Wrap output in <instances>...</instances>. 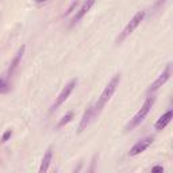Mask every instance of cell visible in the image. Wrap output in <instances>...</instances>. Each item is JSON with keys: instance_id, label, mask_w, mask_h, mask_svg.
<instances>
[{"instance_id": "cell-6", "label": "cell", "mask_w": 173, "mask_h": 173, "mask_svg": "<svg viewBox=\"0 0 173 173\" xmlns=\"http://www.w3.org/2000/svg\"><path fill=\"white\" fill-rule=\"evenodd\" d=\"M153 141H154V138H153V137H146V138H143V139H139V141H138L137 143H135V145L130 149V152H129V155L134 157V155L141 154L142 152H145L146 149H148L150 145H152Z\"/></svg>"}, {"instance_id": "cell-14", "label": "cell", "mask_w": 173, "mask_h": 173, "mask_svg": "<svg viewBox=\"0 0 173 173\" xmlns=\"http://www.w3.org/2000/svg\"><path fill=\"white\" fill-rule=\"evenodd\" d=\"M11 135H12V130H7V131H6V133L3 134V137H1L0 142H1V143H6V142H7L8 139L11 138Z\"/></svg>"}, {"instance_id": "cell-13", "label": "cell", "mask_w": 173, "mask_h": 173, "mask_svg": "<svg viewBox=\"0 0 173 173\" xmlns=\"http://www.w3.org/2000/svg\"><path fill=\"white\" fill-rule=\"evenodd\" d=\"M10 92V84L7 78L0 77V93H7Z\"/></svg>"}, {"instance_id": "cell-7", "label": "cell", "mask_w": 173, "mask_h": 173, "mask_svg": "<svg viewBox=\"0 0 173 173\" xmlns=\"http://www.w3.org/2000/svg\"><path fill=\"white\" fill-rule=\"evenodd\" d=\"M96 0H85L84 3H83V6L80 7V10L76 12V15L73 16V19H72V25H74V23H77L78 20H81L83 18H84V15L88 12L89 10L92 8V6L95 4Z\"/></svg>"}, {"instance_id": "cell-4", "label": "cell", "mask_w": 173, "mask_h": 173, "mask_svg": "<svg viewBox=\"0 0 173 173\" xmlns=\"http://www.w3.org/2000/svg\"><path fill=\"white\" fill-rule=\"evenodd\" d=\"M76 84H77V78H72L71 81L68 83V84L65 85L64 88H62L61 93L58 95V97L56 99L54 104L52 106V109H50L52 112H53V111H56V109L58 108V107H60L61 104H62V103H64L65 100H66L68 97H69V96H71V93L73 92V89H74V87H76Z\"/></svg>"}, {"instance_id": "cell-15", "label": "cell", "mask_w": 173, "mask_h": 173, "mask_svg": "<svg viewBox=\"0 0 173 173\" xmlns=\"http://www.w3.org/2000/svg\"><path fill=\"white\" fill-rule=\"evenodd\" d=\"M77 4H78V1H77V0H74L73 3H72V6H71V7L68 8V11H66V15L72 14V12H73V10H74V8L77 7Z\"/></svg>"}, {"instance_id": "cell-2", "label": "cell", "mask_w": 173, "mask_h": 173, "mask_svg": "<svg viewBox=\"0 0 173 173\" xmlns=\"http://www.w3.org/2000/svg\"><path fill=\"white\" fill-rule=\"evenodd\" d=\"M154 102H155V96L154 95H150L149 97H146V100L143 102L142 107L138 109V112L135 114L133 118H131L130 122L127 123V126H126V131L134 130L137 126H139V124L143 122V119H145V118L148 117V114L150 112V109H152Z\"/></svg>"}, {"instance_id": "cell-3", "label": "cell", "mask_w": 173, "mask_h": 173, "mask_svg": "<svg viewBox=\"0 0 173 173\" xmlns=\"http://www.w3.org/2000/svg\"><path fill=\"white\" fill-rule=\"evenodd\" d=\"M145 16H146V11H139V12H137V14L131 18V20L127 23V26L123 28V31L120 32V35L118 37V39H117V43H122V42H123L124 39L127 38L131 32L134 31L135 28L141 25V22L145 19Z\"/></svg>"}, {"instance_id": "cell-9", "label": "cell", "mask_w": 173, "mask_h": 173, "mask_svg": "<svg viewBox=\"0 0 173 173\" xmlns=\"http://www.w3.org/2000/svg\"><path fill=\"white\" fill-rule=\"evenodd\" d=\"M172 117H173V111H172V109H168V111L164 114L162 117H160V119L155 122L154 129H155L157 131L164 130V129H165L166 126L170 123V120H172Z\"/></svg>"}, {"instance_id": "cell-17", "label": "cell", "mask_w": 173, "mask_h": 173, "mask_svg": "<svg viewBox=\"0 0 173 173\" xmlns=\"http://www.w3.org/2000/svg\"><path fill=\"white\" fill-rule=\"evenodd\" d=\"M165 1H166V0H157V3H155V8L160 7V6H161V4H164Z\"/></svg>"}, {"instance_id": "cell-16", "label": "cell", "mask_w": 173, "mask_h": 173, "mask_svg": "<svg viewBox=\"0 0 173 173\" xmlns=\"http://www.w3.org/2000/svg\"><path fill=\"white\" fill-rule=\"evenodd\" d=\"M152 172H161V173H162L164 172V168L161 165H155V166H153V168H152Z\"/></svg>"}, {"instance_id": "cell-11", "label": "cell", "mask_w": 173, "mask_h": 173, "mask_svg": "<svg viewBox=\"0 0 173 173\" xmlns=\"http://www.w3.org/2000/svg\"><path fill=\"white\" fill-rule=\"evenodd\" d=\"M52 157H53V152H52V149H47V152L45 153V155H43L42 158V162H41V166H39V172L43 173L46 172V170L49 169V165L50 162H52Z\"/></svg>"}, {"instance_id": "cell-8", "label": "cell", "mask_w": 173, "mask_h": 173, "mask_svg": "<svg viewBox=\"0 0 173 173\" xmlns=\"http://www.w3.org/2000/svg\"><path fill=\"white\" fill-rule=\"evenodd\" d=\"M25 49H26V46H22L20 49H19V52L16 53V56L12 58L11 65H10V68H8V72H7V80H8V78H11V76H12V74L15 73V71L18 69L19 62H20L22 57H23V53H25Z\"/></svg>"}, {"instance_id": "cell-5", "label": "cell", "mask_w": 173, "mask_h": 173, "mask_svg": "<svg viewBox=\"0 0 173 173\" xmlns=\"http://www.w3.org/2000/svg\"><path fill=\"white\" fill-rule=\"evenodd\" d=\"M170 74H172V64H168V65L165 66V69L162 71V73L160 74L158 77L155 78L154 81L150 84V87H149V89H148L149 93H152V92H155L157 89L160 88V87H162V85L165 84L168 80H169Z\"/></svg>"}, {"instance_id": "cell-12", "label": "cell", "mask_w": 173, "mask_h": 173, "mask_svg": "<svg viewBox=\"0 0 173 173\" xmlns=\"http://www.w3.org/2000/svg\"><path fill=\"white\" fill-rule=\"evenodd\" d=\"M73 117H74V114H73V111H69L68 114H65L64 117H62V119L58 122V124H57V127L60 129V127H64L65 124H68L69 122H71L72 119H73Z\"/></svg>"}, {"instance_id": "cell-10", "label": "cell", "mask_w": 173, "mask_h": 173, "mask_svg": "<svg viewBox=\"0 0 173 173\" xmlns=\"http://www.w3.org/2000/svg\"><path fill=\"white\" fill-rule=\"evenodd\" d=\"M92 119H95V117H93V111H92V107H88L87 111L84 112V115H83L81 122H80V124H78V133H81V131L91 123Z\"/></svg>"}, {"instance_id": "cell-1", "label": "cell", "mask_w": 173, "mask_h": 173, "mask_svg": "<svg viewBox=\"0 0 173 173\" xmlns=\"http://www.w3.org/2000/svg\"><path fill=\"white\" fill-rule=\"evenodd\" d=\"M120 83V73H117L115 76H114L111 80H109V83L106 85V88L103 89L102 95H100V97L97 99V102L93 104L92 107V111H93V117H97L100 112H102V109L104 108V106H106V103L108 102L111 97H112V95L115 93V91H117L118 85H119Z\"/></svg>"}, {"instance_id": "cell-18", "label": "cell", "mask_w": 173, "mask_h": 173, "mask_svg": "<svg viewBox=\"0 0 173 173\" xmlns=\"http://www.w3.org/2000/svg\"><path fill=\"white\" fill-rule=\"evenodd\" d=\"M37 3H43V1H46V0H35Z\"/></svg>"}]
</instances>
